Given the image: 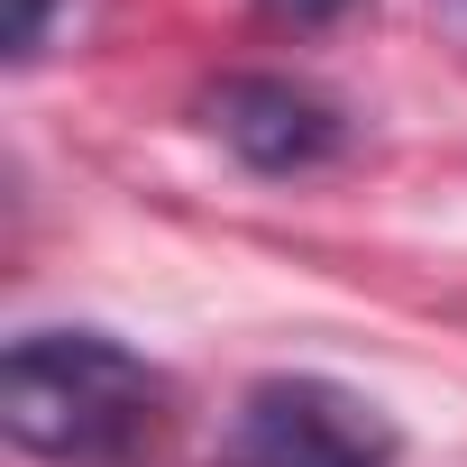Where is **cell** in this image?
<instances>
[{"label":"cell","mask_w":467,"mask_h":467,"mask_svg":"<svg viewBox=\"0 0 467 467\" xmlns=\"http://www.w3.org/2000/svg\"><path fill=\"white\" fill-rule=\"evenodd\" d=\"M165 421L174 376L110 330H19L0 358V431L47 467H129Z\"/></svg>","instance_id":"obj_1"},{"label":"cell","mask_w":467,"mask_h":467,"mask_svg":"<svg viewBox=\"0 0 467 467\" xmlns=\"http://www.w3.org/2000/svg\"><path fill=\"white\" fill-rule=\"evenodd\" d=\"M229 458L239 467H394L403 431L376 394L330 385V376H266L239 403V431H229Z\"/></svg>","instance_id":"obj_2"},{"label":"cell","mask_w":467,"mask_h":467,"mask_svg":"<svg viewBox=\"0 0 467 467\" xmlns=\"http://www.w3.org/2000/svg\"><path fill=\"white\" fill-rule=\"evenodd\" d=\"M202 119H211V138L229 156L257 165V174H312V165H330L348 147L339 101L312 92V83H294V74H229V83L202 92Z\"/></svg>","instance_id":"obj_3"},{"label":"cell","mask_w":467,"mask_h":467,"mask_svg":"<svg viewBox=\"0 0 467 467\" xmlns=\"http://www.w3.org/2000/svg\"><path fill=\"white\" fill-rule=\"evenodd\" d=\"M47 10H56V0H10V65H28L47 47Z\"/></svg>","instance_id":"obj_4"},{"label":"cell","mask_w":467,"mask_h":467,"mask_svg":"<svg viewBox=\"0 0 467 467\" xmlns=\"http://www.w3.org/2000/svg\"><path fill=\"white\" fill-rule=\"evenodd\" d=\"M266 19H285V28H330V19H348L358 0H257Z\"/></svg>","instance_id":"obj_5"}]
</instances>
